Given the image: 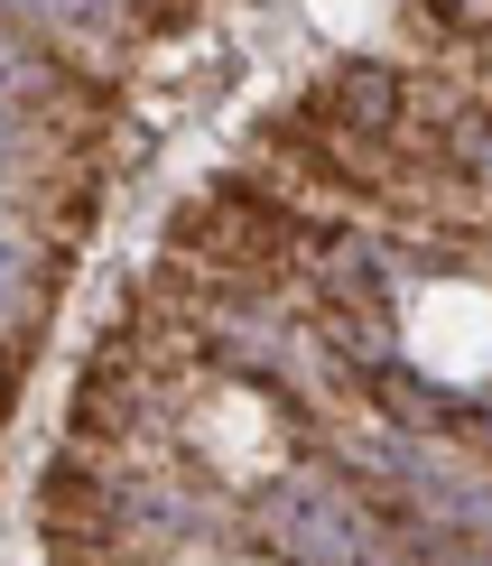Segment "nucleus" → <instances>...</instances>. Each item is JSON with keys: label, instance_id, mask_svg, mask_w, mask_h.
Returning <instances> with one entry per match:
<instances>
[{"label": "nucleus", "instance_id": "f257e3e1", "mask_svg": "<svg viewBox=\"0 0 492 566\" xmlns=\"http://www.w3.org/2000/svg\"><path fill=\"white\" fill-rule=\"evenodd\" d=\"M242 548H261V566H363L381 548V511L316 455H297L242 492Z\"/></svg>", "mask_w": 492, "mask_h": 566}, {"label": "nucleus", "instance_id": "f03ea898", "mask_svg": "<svg viewBox=\"0 0 492 566\" xmlns=\"http://www.w3.org/2000/svg\"><path fill=\"white\" fill-rule=\"evenodd\" d=\"M196 10H205V0H0V29L29 38V46H46L56 65H75L84 84L122 93V75H130L139 46L177 38Z\"/></svg>", "mask_w": 492, "mask_h": 566}, {"label": "nucleus", "instance_id": "7ed1b4c3", "mask_svg": "<svg viewBox=\"0 0 492 566\" xmlns=\"http://www.w3.org/2000/svg\"><path fill=\"white\" fill-rule=\"evenodd\" d=\"M297 112H316V122L335 139H354V149H400L409 139V56L344 46V56H325V75L297 93Z\"/></svg>", "mask_w": 492, "mask_h": 566}, {"label": "nucleus", "instance_id": "20e7f679", "mask_svg": "<svg viewBox=\"0 0 492 566\" xmlns=\"http://www.w3.org/2000/svg\"><path fill=\"white\" fill-rule=\"evenodd\" d=\"M428 158L447 168L456 196L492 223V93H483V84H474V103H456V112H447V130L428 139Z\"/></svg>", "mask_w": 492, "mask_h": 566}, {"label": "nucleus", "instance_id": "39448f33", "mask_svg": "<svg viewBox=\"0 0 492 566\" xmlns=\"http://www.w3.org/2000/svg\"><path fill=\"white\" fill-rule=\"evenodd\" d=\"M363 566H409V557H400V548H371V557H363Z\"/></svg>", "mask_w": 492, "mask_h": 566}]
</instances>
